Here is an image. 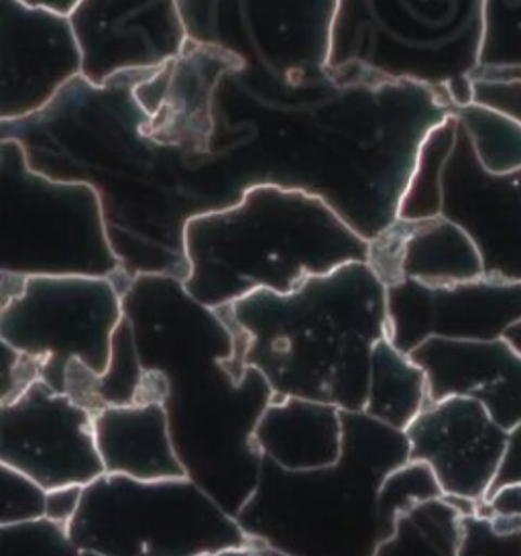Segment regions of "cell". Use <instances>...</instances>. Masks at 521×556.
<instances>
[{
	"label": "cell",
	"mask_w": 521,
	"mask_h": 556,
	"mask_svg": "<svg viewBox=\"0 0 521 556\" xmlns=\"http://www.w3.org/2000/svg\"><path fill=\"white\" fill-rule=\"evenodd\" d=\"M453 111L423 84L285 86L239 70L216 90L195 172L223 208L255 186L302 190L371 243L399 218L423 141Z\"/></svg>",
	"instance_id": "obj_1"
},
{
	"label": "cell",
	"mask_w": 521,
	"mask_h": 556,
	"mask_svg": "<svg viewBox=\"0 0 521 556\" xmlns=\"http://www.w3.org/2000/svg\"><path fill=\"white\" fill-rule=\"evenodd\" d=\"M147 72L102 86L78 76L43 111L0 121V139L21 143L35 172L97 192L127 278L186 281V227L223 206L195 172L194 160L143 131L147 113L135 90Z\"/></svg>",
	"instance_id": "obj_2"
},
{
	"label": "cell",
	"mask_w": 521,
	"mask_h": 556,
	"mask_svg": "<svg viewBox=\"0 0 521 556\" xmlns=\"http://www.w3.org/2000/svg\"><path fill=\"white\" fill-rule=\"evenodd\" d=\"M123 312L141 369L167 381L163 408L186 473L237 518L259 483L263 457L253 437L276 393L255 367L243 379L230 371L232 330L181 279H130Z\"/></svg>",
	"instance_id": "obj_3"
},
{
	"label": "cell",
	"mask_w": 521,
	"mask_h": 556,
	"mask_svg": "<svg viewBox=\"0 0 521 556\" xmlns=\"http://www.w3.org/2000/svg\"><path fill=\"white\" fill-rule=\"evenodd\" d=\"M234 363L259 369L276 395L365 412L374 344L387 339V288L367 262L314 276L292 294L259 290L218 308Z\"/></svg>",
	"instance_id": "obj_4"
},
{
	"label": "cell",
	"mask_w": 521,
	"mask_h": 556,
	"mask_svg": "<svg viewBox=\"0 0 521 556\" xmlns=\"http://www.w3.org/2000/svg\"><path fill=\"white\" fill-rule=\"evenodd\" d=\"M186 255V290L218 311L259 290L292 294L314 276L367 262L369 243L320 198L255 186L237 204L192 218Z\"/></svg>",
	"instance_id": "obj_5"
},
{
	"label": "cell",
	"mask_w": 521,
	"mask_h": 556,
	"mask_svg": "<svg viewBox=\"0 0 521 556\" xmlns=\"http://www.w3.org/2000/svg\"><path fill=\"white\" fill-rule=\"evenodd\" d=\"M334 465L288 471L263 458L259 483L237 514L246 536L288 556H374L395 530L379 507L387 475L409 460L406 432L363 412H342Z\"/></svg>",
	"instance_id": "obj_6"
},
{
	"label": "cell",
	"mask_w": 521,
	"mask_h": 556,
	"mask_svg": "<svg viewBox=\"0 0 521 556\" xmlns=\"http://www.w3.org/2000/svg\"><path fill=\"white\" fill-rule=\"evenodd\" d=\"M485 0H339L332 83H416L453 106L474 102Z\"/></svg>",
	"instance_id": "obj_7"
},
{
	"label": "cell",
	"mask_w": 521,
	"mask_h": 556,
	"mask_svg": "<svg viewBox=\"0 0 521 556\" xmlns=\"http://www.w3.org/2000/svg\"><path fill=\"white\" fill-rule=\"evenodd\" d=\"M0 274L109 278L120 294L130 283L97 192L35 172L15 139H0Z\"/></svg>",
	"instance_id": "obj_8"
},
{
	"label": "cell",
	"mask_w": 521,
	"mask_h": 556,
	"mask_svg": "<svg viewBox=\"0 0 521 556\" xmlns=\"http://www.w3.org/2000/svg\"><path fill=\"white\" fill-rule=\"evenodd\" d=\"M80 551L104 556L214 555L249 536L190 477L139 481L102 475L67 528Z\"/></svg>",
	"instance_id": "obj_9"
},
{
	"label": "cell",
	"mask_w": 521,
	"mask_h": 556,
	"mask_svg": "<svg viewBox=\"0 0 521 556\" xmlns=\"http://www.w3.org/2000/svg\"><path fill=\"white\" fill-rule=\"evenodd\" d=\"M436 216L469 235L485 278L521 283V169H485L455 111L423 141L399 206V218Z\"/></svg>",
	"instance_id": "obj_10"
},
{
	"label": "cell",
	"mask_w": 521,
	"mask_h": 556,
	"mask_svg": "<svg viewBox=\"0 0 521 556\" xmlns=\"http://www.w3.org/2000/svg\"><path fill=\"white\" fill-rule=\"evenodd\" d=\"M123 316L114 279L0 274V339L41 361V381L58 393L74 359L106 374Z\"/></svg>",
	"instance_id": "obj_11"
},
{
	"label": "cell",
	"mask_w": 521,
	"mask_h": 556,
	"mask_svg": "<svg viewBox=\"0 0 521 556\" xmlns=\"http://www.w3.org/2000/svg\"><path fill=\"white\" fill-rule=\"evenodd\" d=\"M339 0H179L188 39L239 58L263 83L328 78Z\"/></svg>",
	"instance_id": "obj_12"
},
{
	"label": "cell",
	"mask_w": 521,
	"mask_h": 556,
	"mask_svg": "<svg viewBox=\"0 0 521 556\" xmlns=\"http://www.w3.org/2000/svg\"><path fill=\"white\" fill-rule=\"evenodd\" d=\"M0 463L29 475L46 490L88 488L104 471L94 414L69 395L33 383L18 400L0 406Z\"/></svg>",
	"instance_id": "obj_13"
},
{
	"label": "cell",
	"mask_w": 521,
	"mask_h": 556,
	"mask_svg": "<svg viewBox=\"0 0 521 556\" xmlns=\"http://www.w3.org/2000/svg\"><path fill=\"white\" fill-rule=\"evenodd\" d=\"M387 339L409 355L430 339L497 341L521 320V283L479 278L453 286L387 288Z\"/></svg>",
	"instance_id": "obj_14"
},
{
	"label": "cell",
	"mask_w": 521,
	"mask_h": 556,
	"mask_svg": "<svg viewBox=\"0 0 521 556\" xmlns=\"http://www.w3.org/2000/svg\"><path fill=\"white\" fill-rule=\"evenodd\" d=\"M69 23L84 58L81 76L98 86L165 66L188 41L179 0H80Z\"/></svg>",
	"instance_id": "obj_15"
},
{
	"label": "cell",
	"mask_w": 521,
	"mask_h": 556,
	"mask_svg": "<svg viewBox=\"0 0 521 556\" xmlns=\"http://www.w3.org/2000/svg\"><path fill=\"white\" fill-rule=\"evenodd\" d=\"M0 121L43 111L84 72L69 17L0 0Z\"/></svg>",
	"instance_id": "obj_16"
},
{
	"label": "cell",
	"mask_w": 521,
	"mask_h": 556,
	"mask_svg": "<svg viewBox=\"0 0 521 556\" xmlns=\"http://www.w3.org/2000/svg\"><path fill=\"white\" fill-rule=\"evenodd\" d=\"M239 70L243 62L228 51L188 39L171 62L149 70L135 90L147 113V137L194 162L204 157L214 132L216 90Z\"/></svg>",
	"instance_id": "obj_17"
},
{
	"label": "cell",
	"mask_w": 521,
	"mask_h": 556,
	"mask_svg": "<svg viewBox=\"0 0 521 556\" xmlns=\"http://www.w3.org/2000/svg\"><path fill=\"white\" fill-rule=\"evenodd\" d=\"M409 460L425 463L444 495L483 502L504 460L509 430L469 397L430 402L407 426Z\"/></svg>",
	"instance_id": "obj_18"
},
{
	"label": "cell",
	"mask_w": 521,
	"mask_h": 556,
	"mask_svg": "<svg viewBox=\"0 0 521 556\" xmlns=\"http://www.w3.org/2000/svg\"><path fill=\"white\" fill-rule=\"evenodd\" d=\"M428 381V404L469 397L505 430L521 425V355L505 339H430L409 353Z\"/></svg>",
	"instance_id": "obj_19"
},
{
	"label": "cell",
	"mask_w": 521,
	"mask_h": 556,
	"mask_svg": "<svg viewBox=\"0 0 521 556\" xmlns=\"http://www.w3.org/2000/svg\"><path fill=\"white\" fill-rule=\"evenodd\" d=\"M385 288L402 281L453 286L485 278L469 235L446 218H397L369 243V260Z\"/></svg>",
	"instance_id": "obj_20"
},
{
	"label": "cell",
	"mask_w": 521,
	"mask_h": 556,
	"mask_svg": "<svg viewBox=\"0 0 521 556\" xmlns=\"http://www.w3.org/2000/svg\"><path fill=\"white\" fill-rule=\"evenodd\" d=\"M97 446L106 475L139 481L188 477L162 404L109 406L94 414Z\"/></svg>",
	"instance_id": "obj_21"
},
{
	"label": "cell",
	"mask_w": 521,
	"mask_h": 556,
	"mask_svg": "<svg viewBox=\"0 0 521 556\" xmlns=\"http://www.w3.org/2000/svg\"><path fill=\"white\" fill-rule=\"evenodd\" d=\"M253 442L260 457L288 471L330 467L342 455V409L316 400L274 395Z\"/></svg>",
	"instance_id": "obj_22"
},
{
	"label": "cell",
	"mask_w": 521,
	"mask_h": 556,
	"mask_svg": "<svg viewBox=\"0 0 521 556\" xmlns=\"http://www.w3.org/2000/svg\"><path fill=\"white\" fill-rule=\"evenodd\" d=\"M425 406L428 381L422 369L390 339L374 344L369 397L363 414L406 430Z\"/></svg>",
	"instance_id": "obj_23"
},
{
	"label": "cell",
	"mask_w": 521,
	"mask_h": 556,
	"mask_svg": "<svg viewBox=\"0 0 521 556\" xmlns=\"http://www.w3.org/2000/svg\"><path fill=\"white\" fill-rule=\"evenodd\" d=\"M460 518L444 497L423 502L399 518L395 534L374 556H456Z\"/></svg>",
	"instance_id": "obj_24"
},
{
	"label": "cell",
	"mask_w": 521,
	"mask_h": 556,
	"mask_svg": "<svg viewBox=\"0 0 521 556\" xmlns=\"http://www.w3.org/2000/svg\"><path fill=\"white\" fill-rule=\"evenodd\" d=\"M455 115L471 135L472 148L491 174L521 169V123L504 111L472 102L456 106Z\"/></svg>",
	"instance_id": "obj_25"
},
{
	"label": "cell",
	"mask_w": 521,
	"mask_h": 556,
	"mask_svg": "<svg viewBox=\"0 0 521 556\" xmlns=\"http://www.w3.org/2000/svg\"><path fill=\"white\" fill-rule=\"evenodd\" d=\"M479 67H521V0L483 2Z\"/></svg>",
	"instance_id": "obj_26"
},
{
	"label": "cell",
	"mask_w": 521,
	"mask_h": 556,
	"mask_svg": "<svg viewBox=\"0 0 521 556\" xmlns=\"http://www.w3.org/2000/svg\"><path fill=\"white\" fill-rule=\"evenodd\" d=\"M444 497L434 471L420 460H407L399 469L387 475L379 491V507L385 523L397 530L399 518L423 502Z\"/></svg>",
	"instance_id": "obj_27"
},
{
	"label": "cell",
	"mask_w": 521,
	"mask_h": 556,
	"mask_svg": "<svg viewBox=\"0 0 521 556\" xmlns=\"http://www.w3.org/2000/svg\"><path fill=\"white\" fill-rule=\"evenodd\" d=\"M0 556H81L64 526L48 518L0 528Z\"/></svg>",
	"instance_id": "obj_28"
},
{
	"label": "cell",
	"mask_w": 521,
	"mask_h": 556,
	"mask_svg": "<svg viewBox=\"0 0 521 556\" xmlns=\"http://www.w3.org/2000/svg\"><path fill=\"white\" fill-rule=\"evenodd\" d=\"M48 490L29 475L0 463V528L46 518Z\"/></svg>",
	"instance_id": "obj_29"
},
{
	"label": "cell",
	"mask_w": 521,
	"mask_h": 556,
	"mask_svg": "<svg viewBox=\"0 0 521 556\" xmlns=\"http://www.w3.org/2000/svg\"><path fill=\"white\" fill-rule=\"evenodd\" d=\"M456 556H521V530L507 532L479 514L462 516Z\"/></svg>",
	"instance_id": "obj_30"
},
{
	"label": "cell",
	"mask_w": 521,
	"mask_h": 556,
	"mask_svg": "<svg viewBox=\"0 0 521 556\" xmlns=\"http://www.w3.org/2000/svg\"><path fill=\"white\" fill-rule=\"evenodd\" d=\"M37 381H41V361L2 341L0 406L18 400Z\"/></svg>",
	"instance_id": "obj_31"
},
{
	"label": "cell",
	"mask_w": 521,
	"mask_h": 556,
	"mask_svg": "<svg viewBox=\"0 0 521 556\" xmlns=\"http://www.w3.org/2000/svg\"><path fill=\"white\" fill-rule=\"evenodd\" d=\"M474 102L504 111L521 123V84L474 83Z\"/></svg>",
	"instance_id": "obj_32"
},
{
	"label": "cell",
	"mask_w": 521,
	"mask_h": 556,
	"mask_svg": "<svg viewBox=\"0 0 521 556\" xmlns=\"http://www.w3.org/2000/svg\"><path fill=\"white\" fill-rule=\"evenodd\" d=\"M84 490H86L84 485H64V488L49 490L46 518L53 523L69 528V523L74 522L76 514L80 511Z\"/></svg>",
	"instance_id": "obj_33"
},
{
	"label": "cell",
	"mask_w": 521,
	"mask_h": 556,
	"mask_svg": "<svg viewBox=\"0 0 521 556\" xmlns=\"http://www.w3.org/2000/svg\"><path fill=\"white\" fill-rule=\"evenodd\" d=\"M476 514L485 518H521V483H509L499 490L491 491L483 502H479Z\"/></svg>",
	"instance_id": "obj_34"
},
{
	"label": "cell",
	"mask_w": 521,
	"mask_h": 556,
	"mask_svg": "<svg viewBox=\"0 0 521 556\" xmlns=\"http://www.w3.org/2000/svg\"><path fill=\"white\" fill-rule=\"evenodd\" d=\"M509 483H521V425L509 430V441L505 448L504 460L499 465V471L495 475L488 493L509 485Z\"/></svg>",
	"instance_id": "obj_35"
},
{
	"label": "cell",
	"mask_w": 521,
	"mask_h": 556,
	"mask_svg": "<svg viewBox=\"0 0 521 556\" xmlns=\"http://www.w3.org/2000/svg\"><path fill=\"white\" fill-rule=\"evenodd\" d=\"M21 2H25L33 9H46L51 13H60L65 17H69L74 13V9L80 4V0H21Z\"/></svg>",
	"instance_id": "obj_36"
},
{
	"label": "cell",
	"mask_w": 521,
	"mask_h": 556,
	"mask_svg": "<svg viewBox=\"0 0 521 556\" xmlns=\"http://www.w3.org/2000/svg\"><path fill=\"white\" fill-rule=\"evenodd\" d=\"M260 551H263V542L251 539L246 544L228 546V548H223V551H218L212 556H260Z\"/></svg>",
	"instance_id": "obj_37"
},
{
	"label": "cell",
	"mask_w": 521,
	"mask_h": 556,
	"mask_svg": "<svg viewBox=\"0 0 521 556\" xmlns=\"http://www.w3.org/2000/svg\"><path fill=\"white\" fill-rule=\"evenodd\" d=\"M504 339L521 355V320H518L513 327L505 332Z\"/></svg>",
	"instance_id": "obj_38"
},
{
	"label": "cell",
	"mask_w": 521,
	"mask_h": 556,
	"mask_svg": "<svg viewBox=\"0 0 521 556\" xmlns=\"http://www.w3.org/2000/svg\"><path fill=\"white\" fill-rule=\"evenodd\" d=\"M260 556H288V555H283V553H277V551H274V548H269V546H265V544H263V551H260Z\"/></svg>",
	"instance_id": "obj_39"
},
{
	"label": "cell",
	"mask_w": 521,
	"mask_h": 556,
	"mask_svg": "<svg viewBox=\"0 0 521 556\" xmlns=\"http://www.w3.org/2000/svg\"><path fill=\"white\" fill-rule=\"evenodd\" d=\"M81 556H104V555H100V553H94V551H81Z\"/></svg>",
	"instance_id": "obj_40"
},
{
	"label": "cell",
	"mask_w": 521,
	"mask_h": 556,
	"mask_svg": "<svg viewBox=\"0 0 521 556\" xmlns=\"http://www.w3.org/2000/svg\"><path fill=\"white\" fill-rule=\"evenodd\" d=\"M198 556H212V555H198Z\"/></svg>",
	"instance_id": "obj_41"
}]
</instances>
